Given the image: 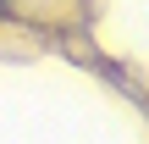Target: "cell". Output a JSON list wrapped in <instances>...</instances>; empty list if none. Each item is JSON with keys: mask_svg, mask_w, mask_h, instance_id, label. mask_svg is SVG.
<instances>
[]
</instances>
